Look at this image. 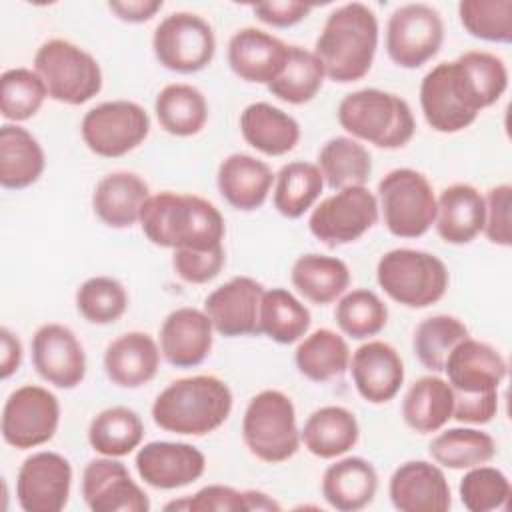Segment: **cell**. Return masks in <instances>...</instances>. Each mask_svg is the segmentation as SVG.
<instances>
[{"label": "cell", "mask_w": 512, "mask_h": 512, "mask_svg": "<svg viewBox=\"0 0 512 512\" xmlns=\"http://www.w3.org/2000/svg\"><path fill=\"white\" fill-rule=\"evenodd\" d=\"M138 476L152 488L174 490L192 484L206 470L204 454L186 442H148L136 454Z\"/></svg>", "instance_id": "obj_20"}, {"label": "cell", "mask_w": 512, "mask_h": 512, "mask_svg": "<svg viewBox=\"0 0 512 512\" xmlns=\"http://www.w3.org/2000/svg\"><path fill=\"white\" fill-rule=\"evenodd\" d=\"M34 70L56 102L80 106L102 90V70L96 58L62 38L48 40L38 48Z\"/></svg>", "instance_id": "obj_8"}, {"label": "cell", "mask_w": 512, "mask_h": 512, "mask_svg": "<svg viewBox=\"0 0 512 512\" xmlns=\"http://www.w3.org/2000/svg\"><path fill=\"white\" fill-rule=\"evenodd\" d=\"M320 488L328 506L340 512H356L374 500L378 474L368 460L348 456L326 468Z\"/></svg>", "instance_id": "obj_29"}, {"label": "cell", "mask_w": 512, "mask_h": 512, "mask_svg": "<svg viewBox=\"0 0 512 512\" xmlns=\"http://www.w3.org/2000/svg\"><path fill=\"white\" fill-rule=\"evenodd\" d=\"M110 12L116 14V18L130 22V24H140L150 20L160 8L162 0H124V2H108Z\"/></svg>", "instance_id": "obj_53"}, {"label": "cell", "mask_w": 512, "mask_h": 512, "mask_svg": "<svg viewBox=\"0 0 512 512\" xmlns=\"http://www.w3.org/2000/svg\"><path fill=\"white\" fill-rule=\"evenodd\" d=\"M160 366V348L146 332H126L112 340L104 352V370L120 388L148 384Z\"/></svg>", "instance_id": "obj_25"}, {"label": "cell", "mask_w": 512, "mask_h": 512, "mask_svg": "<svg viewBox=\"0 0 512 512\" xmlns=\"http://www.w3.org/2000/svg\"><path fill=\"white\" fill-rule=\"evenodd\" d=\"M388 494L400 512H446L452 506L450 484L438 464L410 460L390 476Z\"/></svg>", "instance_id": "obj_21"}, {"label": "cell", "mask_w": 512, "mask_h": 512, "mask_svg": "<svg viewBox=\"0 0 512 512\" xmlns=\"http://www.w3.org/2000/svg\"><path fill=\"white\" fill-rule=\"evenodd\" d=\"M508 88L500 56L470 50L452 62L436 64L420 84V106L428 126L442 134L468 128L482 108L496 104Z\"/></svg>", "instance_id": "obj_1"}, {"label": "cell", "mask_w": 512, "mask_h": 512, "mask_svg": "<svg viewBox=\"0 0 512 512\" xmlns=\"http://www.w3.org/2000/svg\"><path fill=\"white\" fill-rule=\"evenodd\" d=\"M224 262H226V252L222 244L208 250L176 248L172 256V266L176 274L190 284H206L214 280L224 268Z\"/></svg>", "instance_id": "obj_50"}, {"label": "cell", "mask_w": 512, "mask_h": 512, "mask_svg": "<svg viewBox=\"0 0 512 512\" xmlns=\"http://www.w3.org/2000/svg\"><path fill=\"white\" fill-rule=\"evenodd\" d=\"M48 90L36 70L10 68L0 76V112L6 120L24 122L44 104Z\"/></svg>", "instance_id": "obj_45"}, {"label": "cell", "mask_w": 512, "mask_h": 512, "mask_svg": "<svg viewBox=\"0 0 512 512\" xmlns=\"http://www.w3.org/2000/svg\"><path fill=\"white\" fill-rule=\"evenodd\" d=\"M376 48L378 18L374 10L362 2H350L330 12L316 38L314 54L330 80L348 84L370 72Z\"/></svg>", "instance_id": "obj_3"}, {"label": "cell", "mask_w": 512, "mask_h": 512, "mask_svg": "<svg viewBox=\"0 0 512 512\" xmlns=\"http://www.w3.org/2000/svg\"><path fill=\"white\" fill-rule=\"evenodd\" d=\"M258 20L274 28H290L302 22L310 12L312 4L304 2H260L252 6Z\"/></svg>", "instance_id": "obj_52"}, {"label": "cell", "mask_w": 512, "mask_h": 512, "mask_svg": "<svg viewBox=\"0 0 512 512\" xmlns=\"http://www.w3.org/2000/svg\"><path fill=\"white\" fill-rule=\"evenodd\" d=\"M150 132L148 112L130 100L102 102L80 124L84 144L102 158H120L140 146Z\"/></svg>", "instance_id": "obj_10"}, {"label": "cell", "mask_w": 512, "mask_h": 512, "mask_svg": "<svg viewBox=\"0 0 512 512\" xmlns=\"http://www.w3.org/2000/svg\"><path fill=\"white\" fill-rule=\"evenodd\" d=\"M358 438V420L344 406H324L314 410L300 432L306 450L322 460L346 454L356 446Z\"/></svg>", "instance_id": "obj_32"}, {"label": "cell", "mask_w": 512, "mask_h": 512, "mask_svg": "<svg viewBox=\"0 0 512 512\" xmlns=\"http://www.w3.org/2000/svg\"><path fill=\"white\" fill-rule=\"evenodd\" d=\"M454 414V392L440 376H422L402 400V418L418 434L440 430Z\"/></svg>", "instance_id": "obj_33"}, {"label": "cell", "mask_w": 512, "mask_h": 512, "mask_svg": "<svg viewBox=\"0 0 512 512\" xmlns=\"http://www.w3.org/2000/svg\"><path fill=\"white\" fill-rule=\"evenodd\" d=\"M326 74L318 56L300 46H288L282 72L268 84L272 96L288 104H306L322 88Z\"/></svg>", "instance_id": "obj_41"}, {"label": "cell", "mask_w": 512, "mask_h": 512, "mask_svg": "<svg viewBox=\"0 0 512 512\" xmlns=\"http://www.w3.org/2000/svg\"><path fill=\"white\" fill-rule=\"evenodd\" d=\"M294 288L312 304L324 306L340 298L350 286V270L336 256L304 254L290 272Z\"/></svg>", "instance_id": "obj_34"}, {"label": "cell", "mask_w": 512, "mask_h": 512, "mask_svg": "<svg viewBox=\"0 0 512 512\" xmlns=\"http://www.w3.org/2000/svg\"><path fill=\"white\" fill-rule=\"evenodd\" d=\"M242 440L252 456L268 464L292 458L300 448L296 410L280 390H262L246 406Z\"/></svg>", "instance_id": "obj_7"}, {"label": "cell", "mask_w": 512, "mask_h": 512, "mask_svg": "<svg viewBox=\"0 0 512 512\" xmlns=\"http://www.w3.org/2000/svg\"><path fill=\"white\" fill-rule=\"evenodd\" d=\"M358 394L370 404L390 402L404 382V364L394 346L382 340L362 344L350 358Z\"/></svg>", "instance_id": "obj_22"}, {"label": "cell", "mask_w": 512, "mask_h": 512, "mask_svg": "<svg viewBox=\"0 0 512 512\" xmlns=\"http://www.w3.org/2000/svg\"><path fill=\"white\" fill-rule=\"evenodd\" d=\"M468 328L454 316L438 314L422 320L412 338L418 362L430 372H444V364L452 348L468 338Z\"/></svg>", "instance_id": "obj_43"}, {"label": "cell", "mask_w": 512, "mask_h": 512, "mask_svg": "<svg viewBox=\"0 0 512 512\" xmlns=\"http://www.w3.org/2000/svg\"><path fill=\"white\" fill-rule=\"evenodd\" d=\"M82 496L92 512H148L146 492L112 456L90 460L82 474Z\"/></svg>", "instance_id": "obj_17"}, {"label": "cell", "mask_w": 512, "mask_h": 512, "mask_svg": "<svg viewBox=\"0 0 512 512\" xmlns=\"http://www.w3.org/2000/svg\"><path fill=\"white\" fill-rule=\"evenodd\" d=\"M458 16L464 30L480 40L512 42V0H462Z\"/></svg>", "instance_id": "obj_46"}, {"label": "cell", "mask_w": 512, "mask_h": 512, "mask_svg": "<svg viewBox=\"0 0 512 512\" xmlns=\"http://www.w3.org/2000/svg\"><path fill=\"white\" fill-rule=\"evenodd\" d=\"M240 132L252 148L266 156H284L300 140L298 122L268 102H254L242 110Z\"/></svg>", "instance_id": "obj_30"}, {"label": "cell", "mask_w": 512, "mask_h": 512, "mask_svg": "<svg viewBox=\"0 0 512 512\" xmlns=\"http://www.w3.org/2000/svg\"><path fill=\"white\" fill-rule=\"evenodd\" d=\"M152 50L166 70L192 74L212 62L216 38L212 26L202 16L192 12H174L156 26Z\"/></svg>", "instance_id": "obj_11"}, {"label": "cell", "mask_w": 512, "mask_h": 512, "mask_svg": "<svg viewBox=\"0 0 512 512\" xmlns=\"http://www.w3.org/2000/svg\"><path fill=\"white\" fill-rule=\"evenodd\" d=\"M72 466L56 452L28 456L16 476V498L24 512H60L68 504Z\"/></svg>", "instance_id": "obj_16"}, {"label": "cell", "mask_w": 512, "mask_h": 512, "mask_svg": "<svg viewBox=\"0 0 512 512\" xmlns=\"http://www.w3.org/2000/svg\"><path fill=\"white\" fill-rule=\"evenodd\" d=\"M444 372L454 398H484L498 394L508 366L494 346L468 336L452 348Z\"/></svg>", "instance_id": "obj_15"}, {"label": "cell", "mask_w": 512, "mask_h": 512, "mask_svg": "<svg viewBox=\"0 0 512 512\" xmlns=\"http://www.w3.org/2000/svg\"><path fill=\"white\" fill-rule=\"evenodd\" d=\"M150 198L148 184L134 172L106 174L94 188V214L110 228H130L140 222L144 204Z\"/></svg>", "instance_id": "obj_27"}, {"label": "cell", "mask_w": 512, "mask_h": 512, "mask_svg": "<svg viewBox=\"0 0 512 512\" xmlns=\"http://www.w3.org/2000/svg\"><path fill=\"white\" fill-rule=\"evenodd\" d=\"M296 368L312 382H326L346 372L350 348L346 340L330 328H318L306 336L294 352Z\"/></svg>", "instance_id": "obj_37"}, {"label": "cell", "mask_w": 512, "mask_h": 512, "mask_svg": "<svg viewBox=\"0 0 512 512\" xmlns=\"http://www.w3.org/2000/svg\"><path fill=\"white\" fill-rule=\"evenodd\" d=\"M144 424L140 416L126 406H112L96 414L88 428L90 446L102 456H126L140 446Z\"/></svg>", "instance_id": "obj_40"}, {"label": "cell", "mask_w": 512, "mask_h": 512, "mask_svg": "<svg viewBox=\"0 0 512 512\" xmlns=\"http://www.w3.org/2000/svg\"><path fill=\"white\" fill-rule=\"evenodd\" d=\"M76 308L90 324H110L126 312L128 294L116 278L94 276L78 288Z\"/></svg>", "instance_id": "obj_47"}, {"label": "cell", "mask_w": 512, "mask_h": 512, "mask_svg": "<svg viewBox=\"0 0 512 512\" xmlns=\"http://www.w3.org/2000/svg\"><path fill=\"white\" fill-rule=\"evenodd\" d=\"M318 168L332 190L366 186L372 174V156L358 140L336 136L322 146Z\"/></svg>", "instance_id": "obj_36"}, {"label": "cell", "mask_w": 512, "mask_h": 512, "mask_svg": "<svg viewBox=\"0 0 512 512\" xmlns=\"http://www.w3.org/2000/svg\"><path fill=\"white\" fill-rule=\"evenodd\" d=\"M60 422L58 398L34 384L16 388L2 410V438L6 444L28 450L54 438Z\"/></svg>", "instance_id": "obj_14"}, {"label": "cell", "mask_w": 512, "mask_h": 512, "mask_svg": "<svg viewBox=\"0 0 512 512\" xmlns=\"http://www.w3.org/2000/svg\"><path fill=\"white\" fill-rule=\"evenodd\" d=\"M164 510H186V512H250L254 510V490L240 492L232 486L210 484L200 488L194 496L174 500Z\"/></svg>", "instance_id": "obj_49"}, {"label": "cell", "mask_w": 512, "mask_h": 512, "mask_svg": "<svg viewBox=\"0 0 512 512\" xmlns=\"http://www.w3.org/2000/svg\"><path fill=\"white\" fill-rule=\"evenodd\" d=\"M272 180L270 166L250 154H230L220 162L216 174L222 198L242 212L256 210L266 202Z\"/></svg>", "instance_id": "obj_26"}, {"label": "cell", "mask_w": 512, "mask_h": 512, "mask_svg": "<svg viewBox=\"0 0 512 512\" xmlns=\"http://www.w3.org/2000/svg\"><path fill=\"white\" fill-rule=\"evenodd\" d=\"M160 126L172 136H194L208 120V104L204 94L190 84L164 86L154 102Z\"/></svg>", "instance_id": "obj_35"}, {"label": "cell", "mask_w": 512, "mask_h": 512, "mask_svg": "<svg viewBox=\"0 0 512 512\" xmlns=\"http://www.w3.org/2000/svg\"><path fill=\"white\" fill-rule=\"evenodd\" d=\"M484 212V196L474 186H446L436 198V232L448 244H468L482 232Z\"/></svg>", "instance_id": "obj_28"}, {"label": "cell", "mask_w": 512, "mask_h": 512, "mask_svg": "<svg viewBox=\"0 0 512 512\" xmlns=\"http://www.w3.org/2000/svg\"><path fill=\"white\" fill-rule=\"evenodd\" d=\"M444 42V24L428 4L414 2L396 8L386 24V52L400 68H420L432 60Z\"/></svg>", "instance_id": "obj_12"}, {"label": "cell", "mask_w": 512, "mask_h": 512, "mask_svg": "<svg viewBox=\"0 0 512 512\" xmlns=\"http://www.w3.org/2000/svg\"><path fill=\"white\" fill-rule=\"evenodd\" d=\"M376 280L394 302L408 308H426L446 294L450 276L438 256L414 248H396L378 260Z\"/></svg>", "instance_id": "obj_6"}, {"label": "cell", "mask_w": 512, "mask_h": 512, "mask_svg": "<svg viewBox=\"0 0 512 512\" xmlns=\"http://www.w3.org/2000/svg\"><path fill=\"white\" fill-rule=\"evenodd\" d=\"M46 166L40 142L18 124L0 128V184L22 190L38 182Z\"/></svg>", "instance_id": "obj_31"}, {"label": "cell", "mask_w": 512, "mask_h": 512, "mask_svg": "<svg viewBox=\"0 0 512 512\" xmlns=\"http://www.w3.org/2000/svg\"><path fill=\"white\" fill-rule=\"evenodd\" d=\"M338 122L354 138L384 150L406 146L416 130L408 102L378 88L346 94L338 104Z\"/></svg>", "instance_id": "obj_5"}, {"label": "cell", "mask_w": 512, "mask_h": 512, "mask_svg": "<svg viewBox=\"0 0 512 512\" xmlns=\"http://www.w3.org/2000/svg\"><path fill=\"white\" fill-rule=\"evenodd\" d=\"M310 328V310L286 288L264 290L260 304V334L278 344L300 340Z\"/></svg>", "instance_id": "obj_42"}, {"label": "cell", "mask_w": 512, "mask_h": 512, "mask_svg": "<svg viewBox=\"0 0 512 512\" xmlns=\"http://www.w3.org/2000/svg\"><path fill=\"white\" fill-rule=\"evenodd\" d=\"M378 208L390 234L418 238L436 220V196L428 178L412 168H396L378 182Z\"/></svg>", "instance_id": "obj_9"}, {"label": "cell", "mask_w": 512, "mask_h": 512, "mask_svg": "<svg viewBox=\"0 0 512 512\" xmlns=\"http://www.w3.org/2000/svg\"><path fill=\"white\" fill-rule=\"evenodd\" d=\"M212 322L204 310L178 308L160 328V352L176 368H192L206 360L212 350Z\"/></svg>", "instance_id": "obj_24"}, {"label": "cell", "mask_w": 512, "mask_h": 512, "mask_svg": "<svg viewBox=\"0 0 512 512\" xmlns=\"http://www.w3.org/2000/svg\"><path fill=\"white\" fill-rule=\"evenodd\" d=\"M286 58L288 46L260 28H240L228 42V64L244 82L268 86L282 72Z\"/></svg>", "instance_id": "obj_23"}, {"label": "cell", "mask_w": 512, "mask_h": 512, "mask_svg": "<svg viewBox=\"0 0 512 512\" xmlns=\"http://www.w3.org/2000/svg\"><path fill=\"white\" fill-rule=\"evenodd\" d=\"M334 318L346 336L364 340L384 330L388 322V308L372 290L356 288L340 298Z\"/></svg>", "instance_id": "obj_44"}, {"label": "cell", "mask_w": 512, "mask_h": 512, "mask_svg": "<svg viewBox=\"0 0 512 512\" xmlns=\"http://www.w3.org/2000/svg\"><path fill=\"white\" fill-rule=\"evenodd\" d=\"M428 454L444 468L468 470L490 462L496 456V442L476 428H450L430 442Z\"/></svg>", "instance_id": "obj_39"}, {"label": "cell", "mask_w": 512, "mask_h": 512, "mask_svg": "<svg viewBox=\"0 0 512 512\" xmlns=\"http://www.w3.org/2000/svg\"><path fill=\"white\" fill-rule=\"evenodd\" d=\"M378 198L366 186L342 188L310 214V232L326 246L350 244L378 222Z\"/></svg>", "instance_id": "obj_13"}, {"label": "cell", "mask_w": 512, "mask_h": 512, "mask_svg": "<svg viewBox=\"0 0 512 512\" xmlns=\"http://www.w3.org/2000/svg\"><path fill=\"white\" fill-rule=\"evenodd\" d=\"M32 364L52 386L72 390L86 376V354L64 324H44L32 336Z\"/></svg>", "instance_id": "obj_18"}, {"label": "cell", "mask_w": 512, "mask_h": 512, "mask_svg": "<svg viewBox=\"0 0 512 512\" xmlns=\"http://www.w3.org/2000/svg\"><path fill=\"white\" fill-rule=\"evenodd\" d=\"M264 288L250 276H236L204 300L214 330L222 336L260 334V304Z\"/></svg>", "instance_id": "obj_19"}, {"label": "cell", "mask_w": 512, "mask_h": 512, "mask_svg": "<svg viewBox=\"0 0 512 512\" xmlns=\"http://www.w3.org/2000/svg\"><path fill=\"white\" fill-rule=\"evenodd\" d=\"M144 236L162 248H216L224 240L220 210L194 194L160 192L148 198L140 214Z\"/></svg>", "instance_id": "obj_2"}, {"label": "cell", "mask_w": 512, "mask_h": 512, "mask_svg": "<svg viewBox=\"0 0 512 512\" xmlns=\"http://www.w3.org/2000/svg\"><path fill=\"white\" fill-rule=\"evenodd\" d=\"M510 204H512V186L500 184L488 190L484 196V228L482 232L492 244L510 246L512 244V224H510Z\"/></svg>", "instance_id": "obj_51"}, {"label": "cell", "mask_w": 512, "mask_h": 512, "mask_svg": "<svg viewBox=\"0 0 512 512\" xmlns=\"http://www.w3.org/2000/svg\"><path fill=\"white\" fill-rule=\"evenodd\" d=\"M460 500L470 512H490L508 506L512 486L508 476L494 466L468 468L458 486Z\"/></svg>", "instance_id": "obj_48"}, {"label": "cell", "mask_w": 512, "mask_h": 512, "mask_svg": "<svg viewBox=\"0 0 512 512\" xmlns=\"http://www.w3.org/2000/svg\"><path fill=\"white\" fill-rule=\"evenodd\" d=\"M2 354H0V376L8 378L12 376L22 362V344L20 340L8 330L2 328Z\"/></svg>", "instance_id": "obj_54"}, {"label": "cell", "mask_w": 512, "mask_h": 512, "mask_svg": "<svg viewBox=\"0 0 512 512\" xmlns=\"http://www.w3.org/2000/svg\"><path fill=\"white\" fill-rule=\"evenodd\" d=\"M232 412L228 384L210 374L170 382L152 404L158 428L184 436H204L220 428Z\"/></svg>", "instance_id": "obj_4"}, {"label": "cell", "mask_w": 512, "mask_h": 512, "mask_svg": "<svg viewBox=\"0 0 512 512\" xmlns=\"http://www.w3.org/2000/svg\"><path fill=\"white\" fill-rule=\"evenodd\" d=\"M324 188V176L312 162H288L276 174L274 208L290 220L300 218L318 200Z\"/></svg>", "instance_id": "obj_38"}]
</instances>
